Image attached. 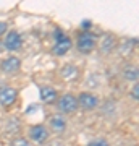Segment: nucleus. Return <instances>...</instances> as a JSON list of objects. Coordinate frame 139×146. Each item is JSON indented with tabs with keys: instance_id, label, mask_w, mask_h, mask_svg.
Listing matches in <instances>:
<instances>
[{
	"instance_id": "1a4fd4ad",
	"label": "nucleus",
	"mask_w": 139,
	"mask_h": 146,
	"mask_svg": "<svg viewBox=\"0 0 139 146\" xmlns=\"http://www.w3.org/2000/svg\"><path fill=\"white\" fill-rule=\"evenodd\" d=\"M117 37L113 36V34H105V36L102 37V41H100V44H99V49H100V52L105 55V54H112L117 49Z\"/></svg>"
},
{
	"instance_id": "0eeeda50",
	"label": "nucleus",
	"mask_w": 139,
	"mask_h": 146,
	"mask_svg": "<svg viewBox=\"0 0 139 146\" xmlns=\"http://www.w3.org/2000/svg\"><path fill=\"white\" fill-rule=\"evenodd\" d=\"M21 68V60L20 57H15V55H11V57H7L5 60H2L0 63V70L7 75H13V73H18Z\"/></svg>"
},
{
	"instance_id": "9d476101",
	"label": "nucleus",
	"mask_w": 139,
	"mask_h": 146,
	"mask_svg": "<svg viewBox=\"0 0 139 146\" xmlns=\"http://www.w3.org/2000/svg\"><path fill=\"white\" fill-rule=\"evenodd\" d=\"M49 125H50L52 131H55V133H63V131L67 130V120L63 115H50L49 117Z\"/></svg>"
},
{
	"instance_id": "20e7f679",
	"label": "nucleus",
	"mask_w": 139,
	"mask_h": 146,
	"mask_svg": "<svg viewBox=\"0 0 139 146\" xmlns=\"http://www.w3.org/2000/svg\"><path fill=\"white\" fill-rule=\"evenodd\" d=\"M23 47V36L20 31H7L5 41H3V49L8 52H18Z\"/></svg>"
},
{
	"instance_id": "dca6fc26",
	"label": "nucleus",
	"mask_w": 139,
	"mask_h": 146,
	"mask_svg": "<svg viewBox=\"0 0 139 146\" xmlns=\"http://www.w3.org/2000/svg\"><path fill=\"white\" fill-rule=\"evenodd\" d=\"M10 146H29V141L26 140V138H15L10 143Z\"/></svg>"
},
{
	"instance_id": "7ed1b4c3",
	"label": "nucleus",
	"mask_w": 139,
	"mask_h": 146,
	"mask_svg": "<svg viewBox=\"0 0 139 146\" xmlns=\"http://www.w3.org/2000/svg\"><path fill=\"white\" fill-rule=\"evenodd\" d=\"M57 107H58V110H60L62 114L71 115V114H74V112L78 110V99L73 96L71 93H67V94H63L62 98L58 99Z\"/></svg>"
},
{
	"instance_id": "f257e3e1",
	"label": "nucleus",
	"mask_w": 139,
	"mask_h": 146,
	"mask_svg": "<svg viewBox=\"0 0 139 146\" xmlns=\"http://www.w3.org/2000/svg\"><path fill=\"white\" fill-rule=\"evenodd\" d=\"M53 37H55V44H53V49H52V50H53L55 55H60V57H62V55H65V54L73 47L71 39H70L60 28H55Z\"/></svg>"
},
{
	"instance_id": "6e6552de",
	"label": "nucleus",
	"mask_w": 139,
	"mask_h": 146,
	"mask_svg": "<svg viewBox=\"0 0 139 146\" xmlns=\"http://www.w3.org/2000/svg\"><path fill=\"white\" fill-rule=\"evenodd\" d=\"M18 98V91L10 86H0V106L8 107L16 101Z\"/></svg>"
},
{
	"instance_id": "a211bd4d",
	"label": "nucleus",
	"mask_w": 139,
	"mask_h": 146,
	"mask_svg": "<svg viewBox=\"0 0 139 146\" xmlns=\"http://www.w3.org/2000/svg\"><path fill=\"white\" fill-rule=\"evenodd\" d=\"M82 31H89V28H91V21H82Z\"/></svg>"
},
{
	"instance_id": "2eb2a0df",
	"label": "nucleus",
	"mask_w": 139,
	"mask_h": 146,
	"mask_svg": "<svg viewBox=\"0 0 139 146\" xmlns=\"http://www.w3.org/2000/svg\"><path fill=\"white\" fill-rule=\"evenodd\" d=\"M129 98H131L133 101H138L139 99V84L138 83L133 84V89L129 91Z\"/></svg>"
},
{
	"instance_id": "39448f33",
	"label": "nucleus",
	"mask_w": 139,
	"mask_h": 146,
	"mask_svg": "<svg viewBox=\"0 0 139 146\" xmlns=\"http://www.w3.org/2000/svg\"><path fill=\"white\" fill-rule=\"evenodd\" d=\"M76 99H78V107H81L82 110H94L97 109L99 106V96L94 93H89V91L79 93Z\"/></svg>"
},
{
	"instance_id": "f3484780",
	"label": "nucleus",
	"mask_w": 139,
	"mask_h": 146,
	"mask_svg": "<svg viewBox=\"0 0 139 146\" xmlns=\"http://www.w3.org/2000/svg\"><path fill=\"white\" fill-rule=\"evenodd\" d=\"M7 31H8V25L5 21H0V36H3Z\"/></svg>"
},
{
	"instance_id": "4468645a",
	"label": "nucleus",
	"mask_w": 139,
	"mask_h": 146,
	"mask_svg": "<svg viewBox=\"0 0 139 146\" xmlns=\"http://www.w3.org/2000/svg\"><path fill=\"white\" fill-rule=\"evenodd\" d=\"M86 146H110V143H108L105 138H96V140L89 141Z\"/></svg>"
},
{
	"instance_id": "423d86ee",
	"label": "nucleus",
	"mask_w": 139,
	"mask_h": 146,
	"mask_svg": "<svg viewBox=\"0 0 139 146\" xmlns=\"http://www.w3.org/2000/svg\"><path fill=\"white\" fill-rule=\"evenodd\" d=\"M28 135H29V140H32L34 143L37 145H44L47 143L49 140V130H47V127H44L42 123H37V125H32L28 131Z\"/></svg>"
},
{
	"instance_id": "f8f14e48",
	"label": "nucleus",
	"mask_w": 139,
	"mask_h": 146,
	"mask_svg": "<svg viewBox=\"0 0 139 146\" xmlns=\"http://www.w3.org/2000/svg\"><path fill=\"white\" fill-rule=\"evenodd\" d=\"M123 78L129 83H138V78H139V70H138V65H133V63H128V65H125L123 70Z\"/></svg>"
},
{
	"instance_id": "9b49d317",
	"label": "nucleus",
	"mask_w": 139,
	"mask_h": 146,
	"mask_svg": "<svg viewBox=\"0 0 139 146\" xmlns=\"http://www.w3.org/2000/svg\"><path fill=\"white\" fill-rule=\"evenodd\" d=\"M57 96H58L57 89L50 88V86H42L39 89V98H41V101L44 104H53L57 101Z\"/></svg>"
},
{
	"instance_id": "ddd939ff",
	"label": "nucleus",
	"mask_w": 139,
	"mask_h": 146,
	"mask_svg": "<svg viewBox=\"0 0 139 146\" xmlns=\"http://www.w3.org/2000/svg\"><path fill=\"white\" fill-rule=\"evenodd\" d=\"M78 75V70H76V67H73V65H65V67L62 68V76L65 80H71V78H74Z\"/></svg>"
},
{
	"instance_id": "f03ea898",
	"label": "nucleus",
	"mask_w": 139,
	"mask_h": 146,
	"mask_svg": "<svg viewBox=\"0 0 139 146\" xmlns=\"http://www.w3.org/2000/svg\"><path fill=\"white\" fill-rule=\"evenodd\" d=\"M96 47H97V39L91 31H82L78 34L76 49L81 54H91Z\"/></svg>"
}]
</instances>
